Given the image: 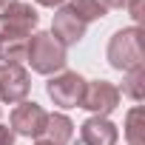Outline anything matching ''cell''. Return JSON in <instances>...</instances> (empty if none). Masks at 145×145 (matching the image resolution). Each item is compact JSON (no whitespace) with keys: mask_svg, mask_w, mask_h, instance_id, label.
I'll return each mask as SVG.
<instances>
[{"mask_svg":"<svg viewBox=\"0 0 145 145\" xmlns=\"http://www.w3.org/2000/svg\"><path fill=\"white\" fill-rule=\"evenodd\" d=\"M108 63L117 71H134L142 68L145 63V48H142V29L131 26V29H120L111 43H108Z\"/></svg>","mask_w":145,"mask_h":145,"instance_id":"1","label":"cell"},{"mask_svg":"<svg viewBox=\"0 0 145 145\" xmlns=\"http://www.w3.org/2000/svg\"><path fill=\"white\" fill-rule=\"evenodd\" d=\"M26 63L31 65V71L37 74H57L65 68V46H60L51 31H37L29 37V51H26Z\"/></svg>","mask_w":145,"mask_h":145,"instance_id":"2","label":"cell"},{"mask_svg":"<svg viewBox=\"0 0 145 145\" xmlns=\"http://www.w3.org/2000/svg\"><path fill=\"white\" fill-rule=\"evenodd\" d=\"M83 91H86V80L77 71H60L57 77L46 83V94L60 108H77L83 103Z\"/></svg>","mask_w":145,"mask_h":145,"instance_id":"3","label":"cell"},{"mask_svg":"<svg viewBox=\"0 0 145 145\" xmlns=\"http://www.w3.org/2000/svg\"><path fill=\"white\" fill-rule=\"evenodd\" d=\"M117 105H120V88L114 83H108V80H91V83H86L80 108H88L94 117H108Z\"/></svg>","mask_w":145,"mask_h":145,"instance_id":"4","label":"cell"},{"mask_svg":"<svg viewBox=\"0 0 145 145\" xmlns=\"http://www.w3.org/2000/svg\"><path fill=\"white\" fill-rule=\"evenodd\" d=\"M31 77L23 65H3L0 63V103L20 105L29 97Z\"/></svg>","mask_w":145,"mask_h":145,"instance_id":"5","label":"cell"},{"mask_svg":"<svg viewBox=\"0 0 145 145\" xmlns=\"http://www.w3.org/2000/svg\"><path fill=\"white\" fill-rule=\"evenodd\" d=\"M46 117H48V114H46L43 105L23 100V103L12 111V131L20 134V137H31V139H37V137H43Z\"/></svg>","mask_w":145,"mask_h":145,"instance_id":"6","label":"cell"},{"mask_svg":"<svg viewBox=\"0 0 145 145\" xmlns=\"http://www.w3.org/2000/svg\"><path fill=\"white\" fill-rule=\"evenodd\" d=\"M86 29H88V23H83L68 6H60L57 14H54V20H51V37L60 46H65V48L68 46H77L86 37Z\"/></svg>","mask_w":145,"mask_h":145,"instance_id":"7","label":"cell"},{"mask_svg":"<svg viewBox=\"0 0 145 145\" xmlns=\"http://www.w3.org/2000/svg\"><path fill=\"white\" fill-rule=\"evenodd\" d=\"M37 23H40V14L31 9V3H20V0H14L12 6H6L3 12H0V29L12 31V34L29 37L31 29H37Z\"/></svg>","mask_w":145,"mask_h":145,"instance_id":"8","label":"cell"},{"mask_svg":"<svg viewBox=\"0 0 145 145\" xmlns=\"http://www.w3.org/2000/svg\"><path fill=\"white\" fill-rule=\"evenodd\" d=\"M120 131L108 117H88L80 125V142L83 145H117Z\"/></svg>","mask_w":145,"mask_h":145,"instance_id":"9","label":"cell"},{"mask_svg":"<svg viewBox=\"0 0 145 145\" xmlns=\"http://www.w3.org/2000/svg\"><path fill=\"white\" fill-rule=\"evenodd\" d=\"M26 51H29V37L0 29V63L3 65H23Z\"/></svg>","mask_w":145,"mask_h":145,"instance_id":"10","label":"cell"},{"mask_svg":"<svg viewBox=\"0 0 145 145\" xmlns=\"http://www.w3.org/2000/svg\"><path fill=\"white\" fill-rule=\"evenodd\" d=\"M43 139L51 142V145H68L74 139V122L65 114H48L46 128H43Z\"/></svg>","mask_w":145,"mask_h":145,"instance_id":"11","label":"cell"},{"mask_svg":"<svg viewBox=\"0 0 145 145\" xmlns=\"http://www.w3.org/2000/svg\"><path fill=\"white\" fill-rule=\"evenodd\" d=\"M125 139L128 145H145V111L137 105L125 117Z\"/></svg>","mask_w":145,"mask_h":145,"instance_id":"12","label":"cell"},{"mask_svg":"<svg viewBox=\"0 0 145 145\" xmlns=\"http://www.w3.org/2000/svg\"><path fill=\"white\" fill-rule=\"evenodd\" d=\"M125 97H131L134 103H142L145 100V68H134V71H125L122 77V91Z\"/></svg>","mask_w":145,"mask_h":145,"instance_id":"13","label":"cell"},{"mask_svg":"<svg viewBox=\"0 0 145 145\" xmlns=\"http://www.w3.org/2000/svg\"><path fill=\"white\" fill-rule=\"evenodd\" d=\"M68 9L74 12L83 23H91V20H100L105 17V6H103V0H68Z\"/></svg>","mask_w":145,"mask_h":145,"instance_id":"14","label":"cell"},{"mask_svg":"<svg viewBox=\"0 0 145 145\" xmlns=\"http://www.w3.org/2000/svg\"><path fill=\"white\" fill-rule=\"evenodd\" d=\"M134 3H137V0H103L105 9H131Z\"/></svg>","mask_w":145,"mask_h":145,"instance_id":"15","label":"cell"},{"mask_svg":"<svg viewBox=\"0 0 145 145\" xmlns=\"http://www.w3.org/2000/svg\"><path fill=\"white\" fill-rule=\"evenodd\" d=\"M0 145H14V131L9 125H0Z\"/></svg>","mask_w":145,"mask_h":145,"instance_id":"16","label":"cell"},{"mask_svg":"<svg viewBox=\"0 0 145 145\" xmlns=\"http://www.w3.org/2000/svg\"><path fill=\"white\" fill-rule=\"evenodd\" d=\"M37 3H40V6H48V9H54V6L60 9V6L65 3V0H37Z\"/></svg>","mask_w":145,"mask_h":145,"instance_id":"17","label":"cell"},{"mask_svg":"<svg viewBox=\"0 0 145 145\" xmlns=\"http://www.w3.org/2000/svg\"><path fill=\"white\" fill-rule=\"evenodd\" d=\"M12 3H14V0H0V12H3L6 6H12Z\"/></svg>","mask_w":145,"mask_h":145,"instance_id":"18","label":"cell"},{"mask_svg":"<svg viewBox=\"0 0 145 145\" xmlns=\"http://www.w3.org/2000/svg\"><path fill=\"white\" fill-rule=\"evenodd\" d=\"M34 145H51V142H46V139H37V142H34Z\"/></svg>","mask_w":145,"mask_h":145,"instance_id":"19","label":"cell"}]
</instances>
